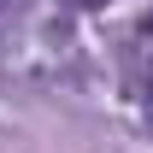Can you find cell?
<instances>
[{
	"label": "cell",
	"instance_id": "3957f363",
	"mask_svg": "<svg viewBox=\"0 0 153 153\" xmlns=\"http://www.w3.org/2000/svg\"><path fill=\"white\" fill-rule=\"evenodd\" d=\"M141 36H153V12H147V18H141Z\"/></svg>",
	"mask_w": 153,
	"mask_h": 153
},
{
	"label": "cell",
	"instance_id": "6da1fadb",
	"mask_svg": "<svg viewBox=\"0 0 153 153\" xmlns=\"http://www.w3.org/2000/svg\"><path fill=\"white\" fill-rule=\"evenodd\" d=\"M65 6H76V12H94V6H112V0H65Z\"/></svg>",
	"mask_w": 153,
	"mask_h": 153
},
{
	"label": "cell",
	"instance_id": "7a4b0ae2",
	"mask_svg": "<svg viewBox=\"0 0 153 153\" xmlns=\"http://www.w3.org/2000/svg\"><path fill=\"white\" fill-rule=\"evenodd\" d=\"M147 124H153V71H147Z\"/></svg>",
	"mask_w": 153,
	"mask_h": 153
}]
</instances>
